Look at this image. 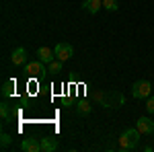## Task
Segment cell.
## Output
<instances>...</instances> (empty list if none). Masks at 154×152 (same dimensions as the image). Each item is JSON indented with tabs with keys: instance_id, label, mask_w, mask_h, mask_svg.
Returning a JSON list of instances; mask_svg holds the SVG:
<instances>
[{
	"instance_id": "1",
	"label": "cell",
	"mask_w": 154,
	"mask_h": 152,
	"mask_svg": "<svg viewBox=\"0 0 154 152\" xmlns=\"http://www.w3.org/2000/svg\"><path fill=\"white\" fill-rule=\"evenodd\" d=\"M95 101L101 107H105V109H109V107L117 109V107L123 105V95L117 93V91H97Z\"/></svg>"
},
{
	"instance_id": "2",
	"label": "cell",
	"mask_w": 154,
	"mask_h": 152,
	"mask_svg": "<svg viewBox=\"0 0 154 152\" xmlns=\"http://www.w3.org/2000/svg\"><path fill=\"white\" fill-rule=\"evenodd\" d=\"M140 138H142V134H140L138 128H128L125 132H121V136H119V142H117L119 150H134V148H138Z\"/></svg>"
},
{
	"instance_id": "3",
	"label": "cell",
	"mask_w": 154,
	"mask_h": 152,
	"mask_svg": "<svg viewBox=\"0 0 154 152\" xmlns=\"http://www.w3.org/2000/svg\"><path fill=\"white\" fill-rule=\"evenodd\" d=\"M150 93H152L150 80H138V82H134V86H131V97L134 99H148Z\"/></svg>"
},
{
	"instance_id": "4",
	"label": "cell",
	"mask_w": 154,
	"mask_h": 152,
	"mask_svg": "<svg viewBox=\"0 0 154 152\" xmlns=\"http://www.w3.org/2000/svg\"><path fill=\"white\" fill-rule=\"evenodd\" d=\"M136 128L140 129V134H142V136H150V134H154V119L142 115L138 121H136Z\"/></svg>"
},
{
	"instance_id": "5",
	"label": "cell",
	"mask_w": 154,
	"mask_h": 152,
	"mask_svg": "<svg viewBox=\"0 0 154 152\" xmlns=\"http://www.w3.org/2000/svg\"><path fill=\"white\" fill-rule=\"evenodd\" d=\"M45 66H48V64H43L41 60H37V62H27V64H25V72H27L29 76H41L43 72H48Z\"/></svg>"
},
{
	"instance_id": "6",
	"label": "cell",
	"mask_w": 154,
	"mask_h": 152,
	"mask_svg": "<svg viewBox=\"0 0 154 152\" xmlns=\"http://www.w3.org/2000/svg\"><path fill=\"white\" fill-rule=\"evenodd\" d=\"M54 51H56V58L62 60V62H66V60H70L74 56V49H72L70 43H58L54 47Z\"/></svg>"
},
{
	"instance_id": "7",
	"label": "cell",
	"mask_w": 154,
	"mask_h": 152,
	"mask_svg": "<svg viewBox=\"0 0 154 152\" xmlns=\"http://www.w3.org/2000/svg\"><path fill=\"white\" fill-rule=\"evenodd\" d=\"M21 150L25 152H41V140L39 138H25L21 142Z\"/></svg>"
},
{
	"instance_id": "8",
	"label": "cell",
	"mask_w": 154,
	"mask_h": 152,
	"mask_svg": "<svg viewBox=\"0 0 154 152\" xmlns=\"http://www.w3.org/2000/svg\"><path fill=\"white\" fill-rule=\"evenodd\" d=\"M41 140V152H56L60 148V144L56 138H51V136H43V138H39Z\"/></svg>"
},
{
	"instance_id": "9",
	"label": "cell",
	"mask_w": 154,
	"mask_h": 152,
	"mask_svg": "<svg viewBox=\"0 0 154 152\" xmlns=\"http://www.w3.org/2000/svg\"><path fill=\"white\" fill-rule=\"evenodd\" d=\"M11 62H12V66H25L27 64V51H25V47H17L12 51Z\"/></svg>"
},
{
	"instance_id": "10",
	"label": "cell",
	"mask_w": 154,
	"mask_h": 152,
	"mask_svg": "<svg viewBox=\"0 0 154 152\" xmlns=\"http://www.w3.org/2000/svg\"><path fill=\"white\" fill-rule=\"evenodd\" d=\"M37 60H41L43 64H49V62L56 60V51L49 49V47H39L37 49Z\"/></svg>"
},
{
	"instance_id": "11",
	"label": "cell",
	"mask_w": 154,
	"mask_h": 152,
	"mask_svg": "<svg viewBox=\"0 0 154 152\" xmlns=\"http://www.w3.org/2000/svg\"><path fill=\"white\" fill-rule=\"evenodd\" d=\"M82 8L86 12H91V14H97V12L103 8V0H84Z\"/></svg>"
},
{
	"instance_id": "12",
	"label": "cell",
	"mask_w": 154,
	"mask_h": 152,
	"mask_svg": "<svg viewBox=\"0 0 154 152\" xmlns=\"http://www.w3.org/2000/svg\"><path fill=\"white\" fill-rule=\"evenodd\" d=\"M12 93H14V80H4L2 82V97L8 99V97H12Z\"/></svg>"
},
{
	"instance_id": "13",
	"label": "cell",
	"mask_w": 154,
	"mask_h": 152,
	"mask_svg": "<svg viewBox=\"0 0 154 152\" xmlns=\"http://www.w3.org/2000/svg\"><path fill=\"white\" fill-rule=\"evenodd\" d=\"M0 115H2V123H8L11 121V105L2 103L0 105Z\"/></svg>"
},
{
	"instance_id": "14",
	"label": "cell",
	"mask_w": 154,
	"mask_h": 152,
	"mask_svg": "<svg viewBox=\"0 0 154 152\" xmlns=\"http://www.w3.org/2000/svg\"><path fill=\"white\" fill-rule=\"evenodd\" d=\"M62 64H64V62L56 58L54 62H49V64H48V72H51V74H58V72H62Z\"/></svg>"
},
{
	"instance_id": "15",
	"label": "cell",
	"mask_w": 154,
	"mask_h": 152,
	"mask_svg": "<svg viewBox=\"0 0 154 152\" xmlns=\"http://www.w3.org/2000/svg\"><path fill=\"white\" fill-rule=\"evenodd\" d=\"M76 109H78L80 115H88V113H91V103H88V101H78Z\"/></svg>"
},
{
	"instance_id": "16",
	"label": "cell",
	"mask_w": 154,
	"mask_h": 152,
	"mask_svg": "<svg viewBox=\"0 0 154 152\" xmlns=\"http://www.w3.org/2000/svg\"><path fill=\"white\" fill-rule=\"evenodd\" d=\"M11 144H12V136L11 134H0V148H2V150H6Z\"/></svg>"
},
{
	"instance_id": "17",
	"label": "cell",
	"mask_w": 154,
	"mask_h": 152,
	"mask_svg": "<svg viewBox=\"0 0 154 152\" xmlns=\"http://www.w3.org/2000/svg\"><path fill=\"white\" fill-rule=\"evenodd\" d=\"M103 8H107L109 12H115L119 8V2L117 0H103Z\"/></svg>"
},
{
	"instance_id": "18",
	"label": "cell",
	"mask_w": 154,
	"mask_h": 152,
	"mask_svg": "<svg viewBox=\"0 0 154 152\" xmlns=\"http://www.w3.org/2000/svg\"><path fill=\"white\" fill-rule=\"evenodd\" d=\"M146 111L148 113H154V97H148L146 99Z\"/></svg>"
}]
</instances>
